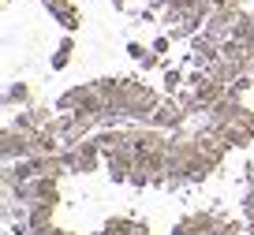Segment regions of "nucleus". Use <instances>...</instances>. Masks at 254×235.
<instances>
[{"label": "nucleus", "instance_id": "obj_1", "mask_svg": "<svg viewBox=\"0 0 254 235\" xmlns=\"http://www.w3.org/2000/svg\"><path fill=\"white\" fill-rule=\"evenodd\" d=\"M120 101H124V116L127 119L150 123V116L157 112V105L165 101V97H161L157 90H150L146 82H138V78H124V94H120Z\"/></svg>", "mask_w": 254, "mask_h": 235}, {"label": "nucleus", "instance_id": "obj_2", "mask_svg": "<svg viewBox=\"0 0 254 235\" xmlns=\"http://www.w3.org/2000/svg\"><path fill=\"white\" fill-rule=\"evenodd\" d=\"M187 119H190V116L183 112V105L176 101V97H168V101H161L157 112L150 116V127H157V131H180Z\"/></svg>", "mask_w": 254, "mask_h": 235}, {"label": "nucleus", "instance_id": "obj_3", "mask_svg": "<svg viewBox=\"0 0 254 235\" xmlns=\"http://www.w3.org/2000/svg\"><path fill=\"white\" fill-rule=\"evenodd\" d=\"M4 161H15V157H34V149H30V134L26 131H19L15 123H8L4 127Z\"/></svg>", "mask_w": 254, "mask_h": 235}, {"label": "nucleus", "instance_id": "obj_4", "mask_svg": "<svg viewBox=\"0 0 254 235\" xmlns=\"http://www.w3.org/2000/svg\"><path fill=\"white\" fill-rule=\"evenodd\" d=\"M190 53H194V63H198V67H209L213 60H221V41H213L209 34H194V38H190Z\"/></svg>", "mask_w": 254, "mask_h": 235}, {"label": "nucleus", "instance_id": "obj_5", "mask_svg": "<svg viewBox=\"0 0 254 235\" xmlns=\"http://www.w3.org/2000/svg\"><path fill=\"white\" fill-rule=\"evenodd\" d=\"M53 228V202H38L26 209V235H45Z\"/></svg>", "mask_w": 254, "mask_h": 235}, {"label": "nucleus", "instance_id": "obj_6", "mask_svg": "<svg viewBox=\"0 0 254 235\" xmlns=\"http://www.w3.org/2000/svg\"><path fill=\"white\" fill-rule=\"evenodd\" d=\"M34 101V90L26 86V82H11L8 90H4V109H15V105H30Z\"/></svg>", "mask_w": 254, "mask_h": 235}, {"label": "nucleus", "instance_id": "obj_7", "mask_svg": "<svg viewBox=\"0 0 254 235\" xmlns=\"http://www.w3.org/2000/svg\"><path fill=\"white\" fill-rule=\"evenodd\" d=\"M232 38L243 41V45H254V11H243V15L236 19V26H232Z\"/></svg>", "mask_w": 254, "mask_h": 235}, {"label": "nucleus", "instance_id": "obj_8", "mask_svg": "<svg viewBox=\"0 0 254 235\" xmlns=\"http://www.w3.org/2000/svg\"><path fill=\"white\" fill-rule=\"evenodd\" d=\"M71 56H75V41L64 38L60 45H56V53H53V71H64L67 63H71Z\"/></svg>", "mask_w": 254, "mask_h": 235}, {"label": "nucleus", "instance_id": "obj_9", "mask_svg": "<svg viewBox=\"0 0 254 235\" xmlns=\"http://www.w3.org/2000/svg\"><path fill=\"white\" fill-rule=\"evenodd\" d=\"M79 97H82V86H71V90H64V94L56 97V109H60V112H71L75 105H79Z\"/></svg>", "mask_w": 254, "mask_h": 235}, {"label": "nucleus", "instance_id": "obj_10", "mask_svg": "<svg viewBox=\"0 0 254 235\" xmlns=\"http://www.w3.org/2000/svg\"><path fill=\"white\" fill-rule=\"evenodd\" d=\"M251 86H254V75H239L236 82H228V97H236V101H239Z\"/></svg>", "mask_w": 254, "mask_h": 235}, {"label": "nucleus", "instance_id": "obj_11", "mask_svg": "<svg viewBox=\"0 0 254 235\" xmlns=\"http://www.w3.org/2000/svg\"><path fill=\"white\" fill-rule=\"evenodd\" d=\"M56 23H60L64 30H79V26H82V15H79V8H71V11H64V15H56Z\"/></svg>", "mask_w": 254, "mask_h": 235}, {"label": "nucleus", "instance_id": "obj_12", "mask_svg": "<svg viewBox=\"0 0 254 235\" xmlns=\"http://www.w3.org/2000/svg\"><path fill=\"white\" fill-rule=\"evenodd\" d=\"M45 8H49V15H64V11H71L75 8V0H45Z\"/></svg>", "mask_w": 254, "mask_h": 235}, {"label": "nucleus", "instance_id": "obj_13", "mask_svg": "<svg viewBox=\"0 0 254 235\" xmlns=\"http://www.w3.org/2000/svg\"><path fill=\"white\" fill-rule=\"evenodd\" d=\"M180 82H183V71L180 67H165V90H168V94H172Z\"/></svg>", "mask_w": 254, "mask_h": 235}, {"label": "nucleus", "instance_id": "obj_14", "mask_svg": "<svg viewBox=\"0 0 254 235\" xmlns=\"http://www.w3.org/2000/svg\"><path fill=\"white\" fill-rule=\"evenodd\" d=\"M213 235H239V220H217V228H213Z\"/></svg>", "mask_w": 254, "mask_h": 235}, {"label": "nucleus", "instance_id": "obj_15", "mask_svg": "<svg viewBox=\"0 0 254 235\" xmlns=\"http://www.w3.org/2000/svg\"><path fill=\"white\" fill-rule=\"evenodd\" d=\"M168 45H172V34H157V38H153V53H157V56H165L168 53Z\"/></svg>", "mask_w": 254, "mask_h": 235}, {"label": "nucleus", "instance_id": "obj_16", "mask_svg": "<svg viewBox=\"0 0 254 235\" xmlns=\"http://www.w3.org/2000/svg\"><path fill=\"white\" fill-rule=\"evenodd\" d=\"M243 220L254 228V190H247V198H243Z\"/></svg>", "mask_w": 254, "mask_h": 235}, {"label": "nucleus", "instance_id": "obj_17", "mask_svg": "<svg viewBox=\"0 0 254 235\" xmlns=\"http://www.w3.org/2000/svg\"><path fill=\"white\" fill-rule=\"evenodd\" d=\"M243 176H247V187L254 190V165H247V168H243Z\"/></svg>", "mask_w": 254, "mask_h": 235}, {"label": "nucleus", "instance_id": "obj_18", "mask_svg": "<svg viewBox=\"0 0 254 235\" xmlns=\"http://www.w3.org/2000/svg\"><path fill=\"white\" fill-rule=\"evenodd\" d=\"M45 235H71V232H60V228H49Z\"/></svg>", "mask_w": 254, "mask_h": 235}, {"label": "nucleus", "instance_id": "obj_19", "mask_svg": "<svg viewBox=\"0 0 254 235\" xmlns=\"http://www.w3.org/2000/svg\"><path fill=\"white\" fill-rule=\"evenodd\" d=\"M112 4H116V8H120V11H124V8H127V0H112Z\"/></svg>", "mask_w": 254, "mask_h": 235}]
</instances>
